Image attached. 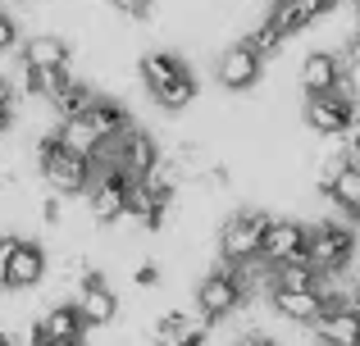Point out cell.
<instances>
[{
	"mask_svg": "<svg viewBox=\"0 0 360 346\" xmlns=\"http://www.w3.org/2000/svg\"><path fill=\"white\" fill-rule=\"evenodd\" d=\"M141 82H146V91L155 96V105L169 109V114L187 109L196 100V91H201V82L187 69V60L183 55H169V51H150L146 60H141Z\"/></svg>",
	"mask_w": 360,
	"mask_h": 346,
	"instance_id": "cell-1",
	"label": "cell"
},
{
	"mask_svg": "<svg viewBox=\"0 0 360 346\" xmlns=\"http://www.w3.org/2000/svg\"><path fill=\"white\" fill-rule=\"evenodd\" d=\"M37 164H41L46 182H51L55 196H87L91 182H96V164L87 155H73L60 146V133L37 137Z\"/></svg>",
	"mask_w": 360,
	"mask_h": 346,
	"instance_id": "cell-2",
	"label": "cell"
},
{
	"mask_svg": "<svg viewBox=\"0 0 360 346\" xmlns=\"http://www.w3.org/2000/svg\"><path fill=\"white\" fill-rule=\"evenodd\" d=\"M242 301H246V292H242V265H219V269H210V274L196 283V314H201L205 328L224 324Z\"/></svg>",
	"mask_w": 360,
	"mask_h": 346,
	"instance_id": "cell-3",
	"label": "cell"
},
{
	"mask_svg": "<svg viewBox=\"0 0 360 346\" xmlns=\"http://www.w3.org/2000/svg\"><path fill=\"white\" fill-rule=\"evenodd\" d=\"M269 214L264 210H233L219 228V255L224 265H251L260 260V246H264V232H269Z\"/></svg>",
	"mask_w": 360,
	"mask_h": 346,
	"instance_id": "cell-4",
	"label": "cell"
},
{
	"mask_svg": "<svg viewBox=\"0 0 360 346\" xmlns=\"http://www.w3.org/2000/svg\"><path fill=\"white\" fill-rule=\"evenodd\" d=\"M310 265L324 278H342L356 265V232L347 223H333V219L315 223L310 228Z\"/></svg>",
	"mask_w": 360,
	"mask_h": 346,
	"instance_id": "cell-5",
	"label": "cell"
},
{
	"mask_svg": "<svg viewBox=\"0 0 360 346\" xmlns=\"http://www.w3.org/2000/svg\"><path fill=\"white\" fill-rule=\"evenodd\" d=\"M288 260H310V223L274 219L269 232H264V246H260V265L278 269V265H288Z\"/></svg>",
	"mask_w": 360,
	"mask_h": 346,
	"instance_id": "cell-6",
	"label": "cell"
},
{
	"mask_svg": "<svg viewBox=\"0 0 360 346\" xmlns=\"http://www.w3.org/2000/svg\"><path fill=\"white\" fill-rule=\"evenodd\" d=\"M78 314L87 319V328H110V324L119 319V296L115 287L105 283V274H96V269H82L78 274Z\"/></svg>",
	"mask_w": 360,
	"mask_h": 346,
	"instance_id": "cell-7",
	"label": "cell"
},
{
	"mask_svg": "<svg viewBox=\"0 0 360 346\" xmlns=\"http://www.w3.org/2000/svg\"><path fill=\"white\" fill-rule=\"evenodd\" d=\"M356 105H360V100L347 87L338 91V96H306V124L315 128L319 137H347Z\"/></svg>",
	"mask_w": 360,
	"mask_h": 346,
	"instance_id": "cell-8",
	"label": "cell"
},
{
	"mask_svg": "<svg viewBox=\"0 0 360 346\" xmlns=\"http://www.w3.org/2000/svg\"><path fill=\"white\" fill-rule=\"evenodd\" d=\"M128 187H132L128 173H119V169H96V182H91V192H87L96 223H115V219H123V214H128Z\"/></svg>",
	"mask_w": 360,
	"mask_h": 346,
	"instance_id": "cell-9",
	"label": "cell"
},
{
	"mask_svg": "<svg viewBox=\"0 0 360 346\" xmlns=\"http://www.w3.org/2000/svg\"><path fill=\"white\" fill-rule=\"evenodd\" d=\"M46 278V251L32 237H14L9 246V269H5V292H27Z\"/></svg>",
	"mask_w": 360,
	"mask_h": 346,
	"instance_id": "cell-10",
	"label": "cell"
},
{
	"mask_svg": "<svg viewBox=\"0 0 360 346\" xmlns=\"http://www.w3.org/2000/svg\"><path fill=\"white\" fill-rule=\"evenodd\" d=\"M301 87L306 96H338L347 87V64L333 51H310L301 60Z\"/></svg>",
	"mask_w": 360,
	"mask_h": 346,
	"instance_id": "cell-11",
	"label": "cell"
},
{
	"mask_svg": "<svg viewBox=\"0 0 360 346\" xmlns=\"http://www.w3.org/2000/svg\"><path fill=\"white\" fill-rule=\"evenodd\" d=\"M214 73H219V82L229 91H251L255 82H260V73H264V60L246 41H238V46H229V51L219 55V69Z\"/></svg>",
	"mask_w": 360,
	"mask_h": 346,
	"instance_id": "cell-12",
	"label": "cell"
},
{
	"mask_svg": "<svg viewBox=\"0 0 360 346\" xmlns=\"http://www.w3.org/2000/svg\"><path fill=\"white\" fill-rule=\"evenodd\" d=\"M310 333L319 346H360V310H324Z\"/></svg>",
	"mask_w": 360,
	"mask_h": 346,
	"instance_id": "cell-13",
	"label": "cell"
},
{
	"mask_svg": "<svg viewBox=\"0 0 360 346\" xmlns=\"http://www.w3.org/2000/svg\"><path fill=\"white\" fill-rule=\"evenodd\" d=\"M69 41L55 32H37L32 41H23V69H69Z\"/></svg>",
	"mask_w": 360,
	"mask_h": 346,
	"instance_id": "cell-14",
	"label": "cell"
},
{
	"mask_svg": "<svg viewBox=\"0 0 360 346\" xmlns=\"http://www.w3.org/2000/svg\"><path fill=\"white\" fill-rule=\"evenodd\" d=\"M269 305L288 324H306V328L319 319V310H324V305H319V292H292V287H269Z\"/></svg>",
	"mask_w": 360,
	"mask_h": 346,
	"instance_id": "cell-15",
	"label": "cell"
},
{
	"mask_svg": "<svg viewBox=\"0 0 360 346\" xmlns=\"http://www.w3.org/2000/svg\"><path fill=\"white\" fill-rule=\"evenodd\" d=\"M87 124L101 133V142H115V137H123L132 128V119H128V109H123L115 96H96V105L87 109Z\"/></svg>",
	"mask_w": 360,
	"mask_h": 346,
	"instance_id": "cell-16",
	"label": "cell"
},
{
	"mask_svg": "<svg viewBox=\"0 0 360 346\" xmlns=\"http://www.w3.org/2000/svg\"><path fill=\"white\" fill-rule=\"evenodd\" d=\"M37 324L46 328L51 342H82V333H87V319L78 314V305H51Z\"/></svg>",
	"mask_w": 360,
	"mask_h": 346,
	"instance_id": "cell-17",
	"label": "cell"
},
{
	"mask_svg": "<svg viewBox=\"0 0 360 346\" xmlns=\"http://www.w3.org/2000/svg\"><path fill=\"white\" fill-rule=\"evenodd\" d=\"M328 278L319 274L310 260H288V265L274 269V287H292V292H319Z\"/></svg>",
	"mask_w": 360,
	"mask_h": 346,
	"instance_id": "cell-18",
	"label": "cell"
},
{
	"mask_svg": "<svg viewBox=\"0 0 360 346\" xmlns=\"http://www.w3.org/2000/svg\"><path fill=\"white\" fill-rule=\"evenodd\" d=\"M60 146L64 151H73V155H87V160H96L101 155V133L87 124V119H69V124H60Z\"/></svg>",
	"mask_w": 360,
	"mask_h": 346,
	"instance_id": "cell-19",
	"label": "cell"
},
{
	"mask_svg": "<svg viewBox=\"0 0 360 346\" xmlns=\"http://www.w3.org/2000/svg\"><path fill=\"white\" fill-rule=\"evenodd\" d=\"M91 105H96V91H91L87 82H78V78H73L69 87H64L60 96L51 100V109L60 114V124H69V119H87V109H91Z\"/></svg>",
	"mask_w": 360,
	"mask_h": 346,
	"instance_id": "cell-20",
	"label": "cell"
},
{
	"mask_svg": "<svg viewBox=\"0 0 360 346\" xmlns=\"http://www.w3.org/2000/svg\"><path fill=\"white\" fill-rule=\"evenodd\" d=\"M192 328H196L192 314H183V310H165L155 324H150V346H178Z\"/></svg>",
	"mask_w": 360,
	"mask_h": 346,
	"instance_id": "cell-21",
	"label": "cell"
},
{
	"mask_svg": "<svg viewBox=\"0 0 360 346\" xmlns=\"http://www.w3.org/2000/svg\"><path fill=\"white\" fill-rule=\"evenodd\" d=\"M242 41L251 46V51L260 55V60H274V55L283 51V41H288V36H283V27L274 23V18H264V23H260V27H251V32H246Z\"/></svg>",
	"mask_w": 360,
	"mask_h": 346,
	"instance_id": "cell-22",
	"label": "cell"
},
{
	"mask_svg": "<svg viewBox=\"0 0 360 346\" xmlns=\"http://www.w3.org/2000/svg\"><path fill=\"white\" fill-rule=\"evenodd\" d=\"M110 5H115L119 14H128V18H150L155 0H110Z\"/></svg>",
	"mask_w": 360,
	"mask_h": 346,
	"instance_id": "cell-23",
	"label": "cell"
},
{
	"mask_svg": "<svg viewBox=\"0 0 360 346\" xmlns=\"http://www.w3.org/2000/svg\"><path fill=\"white\" fill-rule=\"evenodd\" d=\"M14 46H18V23L5 14V9H0V55L14 51Z\"/></svg>",
	"mask_w": 360,
	"mask_h": 346,
	"instance_id": "cell-24",
	"label": "cell"
},
{
	"mask_svg": "<svg viewBox=\"0 0 360 346\" xmlns=\"http://www.w3.org/2000/svg\"><path fill=\"white\" fill-rule=\"evenodd\" d=\"M60 219H64V201H60V196H46V201H41V223L55 228Z\"/></svg>",
	"mask_w": 360,
	"mask_h": 346,
	"instance_id": "cell-25",
	"label": "cell"
},
{
	"mask_svg": "<svg viewBox=\"0 0 360 346\" xmlns=\"http://www.w3.org/2000/svg\"><path fill=\"white\" fill-rule=\"evenodd\" d=\"M132 283L137 287H155L160 283V265H137L132 269Z\"/></svg>",
	"mask_w": 360,
	"mask_h": 346,
	"instance_id": "cell-26",
	"label": "cell"
},
{
	"mask_svg": "<svg viewBox=\"0 0 360 346\" xmlns=\"http://www.w3.org/2000/svg\"><path fill=\"white\" fill-rule=\"evenodd\" d=\"M14 96H18V82L0 78V105H14Z\"/></svg>",
	"mask_w": 360,
	"mask_h": 346,
	"instance_id": "cell-27",
	"label": "cell"
},
{
	"mask_svg": "<svg viewBox=\"0 0 360 346\" xmlns=\"http://www.w3.org/2000/svg\"><path fill=\"white\" fill-rule=\"evenodd\" d=\"M301 5H306V9H310V14H315V18H319V14H328V9H333V5H338V0H301Z\"/></svg>",
	"mask_w": 360,
	"mask_h": 346,
	"instance_id": "cell-28",
	"label": "cell"
},
{
	"mask_svg": "<svg viewBox=\"0 0 360 346\" xmlns=\"http://www.w3.org/2000/svg\"><path fill=\"white\" fill-rule=\"evenodd\" d=\"M210 182L214 187H229L233 182V178H229V164H214V169H210Z\"/></svg>",
	"mask_w": 360,
	"mask_h": 346,
	"instance_id": "cell-29",
	"label": "cell"
},
{
	"mask_svg": "<svg viewBox=\"0 0 360 346\" xmlns=\"http://www.w3.org/2000/svg\"><path fill=\"white\" fill-rule=\"evenodd\" d=\"M14 128V105H0V137Z\"/></svg>",
	"mask_w": 360,
	"mask_h": 346,
	"instance_id": "cell-30",
	"label": "cell"
},
{
	"mask_svg": "<svg viewBox=\"0 0 360 346\" xmlns=\"http://www.w3.org/2000/svg\"><path fill=\"white\" fill-rule=\"evenodd\" d=\"M347 55H352V64L360 69V36H352V51H347Z\"/></svg>",
	"mask_w": 360,
	"mask_h": 346,
	"instance_id": "cell-31",
	"label": "cell"
},
{
	"mask_svg": "<svg viewBox=\"0 0 360 346\" xmlns=\"http://www.w3.org/2000/svg\"><path fill=\"white\" fill-rule=\"evenodd\" d=\"M0 346H14V338H9V333H0Z\"/></svg>",
	"mask_w": 360,
	"mask_h": 346,
	"instance_id": "cell-32",
	"label": "cell"
},
{
	"mask_svg": "<svg viewBox=\"0 0 360 346\" xmlns=\"http://www.w3.org/2000/svg\"><path fill=\"white\" fill-rule=\"evenodd\" d=\"M352 223H356V228H360V205H356V210H352Z\"/></svg>",
	"mask_w": 360,
	"mask_h": 346,
	"instance_id": "cell-33",
	"label": "cell"
},
{
	"mask_svg": "<svg viewBox=\"0 0 360 346\" xmlns=\"http://www.w3.org/2000/svg\"><path fill=\"white\" fill-rule=\"evenodd\" d=\"M51 346H82V342H51Z\"/></svg>",
	"mask_w": 360,
	"mask_h": 346,
	"instance_id": "cell-34",
	"label": "cell"
},
{
	"mask_svg": "<svg viewBox=\"0 0 360 346\" xmlns=\"http://www.w3.org/2000/svg\"><path fill=\"white\" fill-rule=\"evenodd\" d=\"M269 5H278V0H269Z\"/></svg>",
	"mask_w": 360,
	"mask_h": 346,
	"instance_id": "cell-35",
	"label": "cell"
},
{
	"mask_svg": "<svg viewBox=\"0 0 360 346\" xmlns=\"http://www.w3.org/2000/svg\"><path fill=\"white\" fill-rule=\"evenodd\" d=\"M356 9H360V0H356Z\"/></svg>",
	"mask_w": 360,
	"mask_h": 346,
	"instance_id": "cell-36",
	"label": "cell"
}]
</instances>
